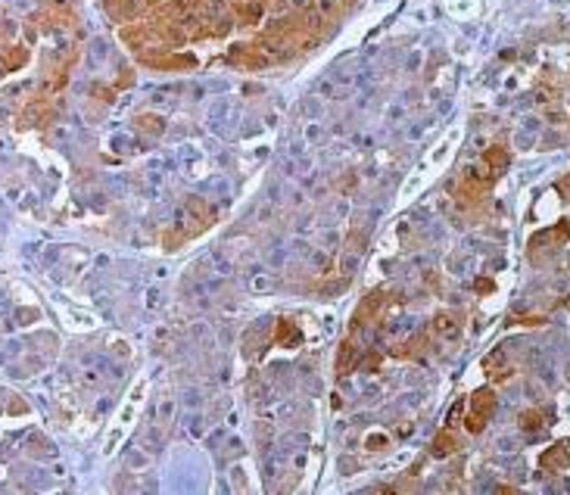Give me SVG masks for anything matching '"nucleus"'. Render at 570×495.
I'll use <instances>...</instances> for the list:
<instances>
[{
    "mask_svg": "<svg viewBox=\"0 0 570 495\" xmlns=\"http://www.w3.org/2000/svg\"><path fill=\"white\" fill-rule=\"evenodd\" d=\"M493 411H495V393H493V389H477V393L470 395V405H468V418H464V427H468L470 433H480L483 427L489 424Z\"/></svg>",
    "mask_w": 570,
    "mask_h": 495,
    "instance_id": "f257e3e1",
    "label": "nucleus"
},
{
    "mask_svg": "<svg viewBox=\"0 0 570 495\" xmlns=\"http://www.w3.org/2000/svg\"><path fill=\"white\" fill-rule=\"evenodd\" d=\"M383 306H387V293L383 290H374V293H368L362 302H358V308L352 312V327H365L368 321H377L383 312Z\"/></svg>",
    "mask_w": 570,
    "mask_h": 495,
    "instance_id": "f03ea898",
    "label": "nucleus"
},
{
    "mask_svg": "<svg viewBox=\"0 0 570 495\" xmlns=\"http://www.w3.org/2000/svg\"><path fill=\"white\" fill-rule=\"evenodd\" d=\"M539 467L549 470V474H558V470L570 467V439H564V442H555L549 451H542V458H539Z\"/></svg>",
    "mask_w": 570,
    "mask_h": 495,
    "instance_id": "7ed1b4c3",
    "label": "nucleus"
},
{
    "mask_svg": "<svg viewBox=\"0 0 570 495\" xmlns=\"http://www.w3.org/2000/svg\"><path fill=\"white\" fill-rule=\"evenodd\" d=\"M47 119H50V106H47V100H32L26 106V113H22V128H41L47 125Z\"/></svg>",
    "mask_w": 570,
    "mask_h": 495,
    "instance_id": "20e7f679",
    "label": "nucleus"
},
{
    "mask_svg": "<svg viewBox=\"0 0 570 495\" xmlns=\"http://www.w3.org/2000/svg\"><path fill=\"white\" fill-rule=\"evenodd\" d=\"M483 162H486V169H489V175H499V171H505L508 169V162H511V156H508V150L502 144H493L486 153H483Z\"/></svg>",
    "mask_w": 570,
    "mask_h": 495,
    "instance_id": "39448f33",
    "label": "nucleus"
},
{
    "mask_svg": "<svg viewBox=\"0 0 570 495\" xmlns=\"http://www.w3.org/2000/svg\"><path fill=\"white\" fill-rule=\"evenodd\" d=\"M436 337H443V339H455L458 337V318L452 312H439L436 318H433V327H430Z\"/></svg>",
    "mask_w": 570,
    "mask_h": 495,
    "instance_id": "423d86ee",
    "label": "nucleus"
},
{
    "mask_svg": "<svg viewBox=\"0 0 570 495\" xmlns=\"http://www.w3.org/2000/svg\"><path fill=\"white\" fill-rule=\"evenodd\" d=\"M356 349H358V346L352 343V339H346V343L340 346V355H337V374L340 377H346L358 364V352Z\"/></svg>",
    "mask_w": 570,
    "mask_h": 495,
    "instance_id": "0eeeda50",
    "label": "nucleus"
},
{
    "mask_svg": "<svg viewBox=\"0 0 570 495\" xmlns=\"http://www.w3.org/2000/svg\"><path fill=\"white\" fill-rule=\"evenodd\" d=\"M455 451H458V439H455V433L443 430L436 439H433V455H436V458H449V455H455Z\"/></svg>",
    "mask_w": 570,
    "mask_h": 495,
    "instance_id": "6e6552de",
    "label": "nucleus"
},
{
    "mask_svg": "<svg viewBox=\"0 0 570 495\" xmlns=\"http://www.w3.org/2000/svg\"><path fill=\"white\" fill-rule=\"evenodd\" d=\"M26 59H28V50H26V47H10L7 57H3V63H0V66H3L7 72H13V69H22V66H26Z\"/></svg>",
    "mask_w": 570,
    "mask_h": 495,
    "instance_id": "1a4fd4ad",
    "label": "nucleus"
},
{
    "mask_svg": "<svg viewBox=\"0 0 570 495\" xmlns=\"http://www.w3.org/2000/svg\"><path fill=\"white\" fill-rule=\"evenodd\" d=\"M277 343L281 346H296L300 343V330L290 321H277Z\"/></svg>",
    "mask_w": 570,
    "mask_h": 495,
    "instance_id": "9d476101",
    "label": "nucleus"
},
{
    "mask_svg": "<svg viewBox=\"0 0 570 495\" xmlns=\"http://www.w3.org/2000/svg\"><path fill=\"white\" fill-rule=\"evenodd\" d=\"M542 420H545L542 411H524V414H520V427H524V430H530V433H536L539 427H542Z\"/></svg>",
    "mask_w": 570,
    "mask_h": 495,
    "instance_id": "9b49d317",
    "label": "nucleus"
},
{
    "mask_svg": "<svg viewBox=\"0 0 570 495\" xmlns=\"http://www.w3.org/2000/svg\"><path fill=\"white\" fill-rule=\"evenodd\" d=\"M495 362L502 364V362H505V355H502V352H493V355H489L483 364H495ZM508 374H511V371H502V374H499V371H489V377H493V380H505Z\"/></svg>",
    "mask_w": 570,
    "mask_h": 495,
    "instance_id": "f8f14e48",
    "label": "nucleus"
},
{
    "mask_svg": "<svg viewBox=\"0 0 570 495\" xmlns=\"http://www.w3.org/2000/svg\"><path fill=\"white\" fill-rule=\"evenodd\" d=\"M558 190H561V194H564V196H567V200H570V175H564L561 181H558Z\"/></svg>",
    "mask_w": 570,
    "mask_h": 495,
    "instance_id": "ddd939ff",
    "label": "nucleus"
}]
</instances>
